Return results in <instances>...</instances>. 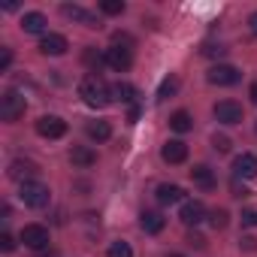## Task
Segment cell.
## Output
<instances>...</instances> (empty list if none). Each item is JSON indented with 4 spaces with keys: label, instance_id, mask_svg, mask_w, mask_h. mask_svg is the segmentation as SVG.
Listing matches in <instances>:
<instances>
[{
    "label": "cell",
    "instance_id": "1",
    "mask_svg": "<svg viewBox=\"0 0 257 257\" xmlns=\"http://www.w3.org/2000/svg\"><path fill=\"white\" fill-rule=\"evenodd\" d=\"M79 97H82L88 106L103 109V106H109V103H112V88H109L100 76H85V79H82V85H79Z\"/></svg>",
    "mask_w": 257,
    "mask_h": 257
},
{
    "label": "cell",
    "instance_id": "2",
    "mask_svg": "<svg viewBox=\"0 0 257 257\" xmlns=\"http://www.w3.org/2000/svg\"><path fill=\"white\" fill-rule=\"evenodd\" d=\"M19 197H22V203H25L28 209H46L49 200H52V191H49L46 185H40V182H25Z\"/></svg>",
    "mask_w": 257,
    "mask_h": 257
},
{
    "label": "cell",
    "instance_id": "3",
    "mask_svg": "<svg viewBox=\"0 0 257 257\" xmlns=\"http://www.w3.org/2000/svg\"><path fill=\"white\" fill-rule=\"evenodd\" d=\"M25 109H28V103L19 91H13V88L4 91V97H0V118L4 121H19L25 115Z\"/></svg>",
    "mask_w": 257,
    "mask_h": 257
},
{
    "label": "cell",
    "instance_id": "4",
    "mask_svg": "<svg viewBox=\"0 0 257 257\" xmlns=\"http://www.w3.org/2000/svg\"><path fill=\"white\" fill-rule=\"evenodd\" d=\"M37 134H40L43 140H61V137L67 134V121H64L61 115H43V118L37 121Z\"/></svg>",
    "mask_w": 257,
    "mask_h": 257
},
{
    "label": "cell",
    "instance_id": "5",
    "mask_svg": "<svg viewBox=\"0 0 257 257\" xmlns=\"http://www.w3.org/2000/svg\"><path fill=\"white\" fill-rule=\"evenodd\" d=\"M106 67H112L115 73H127L134 67V52L127 46H112L106 49Z\"/></svg>",
    "mask_w": 257,
    "mask_h": 257
},
{
    "label": "cell",
    "instance_id": "6",
    "mask_svg": "<svg viewBox=\"0 0 257 257\" xmlns=\"http://www.w3.org/2000/svg\"><path fill=\"white\" fill-rule=\"evenodd\" d=\"M206 79H209L212 85H221V88H230V85H236V82L242 79V73H239L236 67H230V64H215V67H209V73H206Z\"/></svg>",
    "mask_w": 257,
    "mask_h": 257
},
{
    "label": "cell",
    "instance_id": "7",
    "mask_svg": "<svg viewBox=\"0 0 257 257\" xmlns=\"http://www.w3.org/2000/svg\"><path fill=\"white\" fill-rule=\"evenodd\" d=\"M212 112H215V118H218L221 124H239V121H242V115H245V112H242V106H239L236 100H221V103H215V109H212Z\"/></svg>",
    "mask_w": 257,
    "mask_h": 257
},
{
    "label": "cell",
    "instance_id": "8",
    "mask_svg": "<svg viewBox=\"0 0 257 257\" xmlns=\"http://www.w3.org/2000/svg\"><path fill=\"white\" fill-rule=\"evenodd\" d=\"M179 218H182L188 227H197V224H203V221L209 218V212H206V206H203L200 200H185V203H182Z\"/></svg>",
    "mask_w": 257,
    "mask_h": 257
},
{
    "label": "cell",
    "instance_id": "9",
    "mask_svg": "<svg viewBox=\"0 0 257 257\" xmlns=\"http://www.w3.org/2000/svg\"><path fill=\"white\" fill-rule=\"evenodd\" d=\"M22 242L28 245V248H46L49 245V227H43V224H25V230H22Z\"/></svg>",
    "mask_w": 257,
    "mask_h": 257
},
{
    "label": "cell",
    "instance_id": "10",
    "mask_svg": "<svg viewBox=\"0 0 257 257\" xmlns=\"http://www.w3.org/2000/svg\"><path fill=\"white\" fill-rule=\"evenodd\" d=\"M61 13H64L67 19H73V22H79V25L91 28V31H97V28H100V19H97L94 13H88L85 7H76V4H64V7H61Z\"/></svg>",
    "mask_w": 257,
    "mask_h": 257
},
{
    "label": "cell",
    "instance_id": "11",
    "mask_svg": "<svg viewBox=\"0 0 257 257\" xmlns=\"http://www.w3.org/2000/svg\"><path fill=\"white\" fill-rule=\"evenodd\" d=\"M67 49H70V43H67V37H61V34H46V37L40 40V52H43V55L61 58V55H67Z\"/></svg>",
    "mask_w": 257,
    "mask_h": 257
},
{
    "label": "cell",
    "instance_id": "12",
    "mask_svg": "<svg viewBox=\"0 0 257 257\" xmlns=\"http://www.w3.org/2000/svg\"><path fill=\"white\" fill-rule=\"evenodd\" d=\"M233 176L236 179H257V155H239L233 161Z\"/></svg>",
    "mask_w": 257,
    "mask_h": 257
},
{
    "label": "cell",
    "instance_id": "13",
    "mask_svg": "<svg viewBox=\"0 0 257 257\" xmlns=\"http://www.w3.org/2000/svg\"><path fill=\"white\" fill-rule=\"evenodd\" d=\"M161 158H164L167 164H185V161H188V146H185L182 140H170V143H164Z\"/></svg>",
    "mask_w": 257,
    "mask_h": 257
},
{
    "label": "cell",
    "instance_id": "14",
    "mask_svg": "<svg viewBox=\"0 0 257 257\" xmlns=\"http://www.w3.org/2000/svg\"><path fill=\"white\" fill-rule=\"evenodd\" d=\"M37 173H40V167H37L34 161H22V158H19V161L10 164V179H16V182H22V185H25L31 176H37Z\"/></svg>",
    "mask_w": 257,
    "mask_h": 257
},
{
    "label": "cell",
    "instance_id": "15",
    "mask_svg": "<svg viewBox=\"0 0 257 257\" xmlns=\"http://www.w3.org/2000/svg\"><path fill=\"white\" fill-rule=\"evenodd\" d=\"M140 227H143L149 236H158V233L167 227V218H164L161 212H143V215H140Z\"/></svg>",
    "mask_w": 257,
    "mask_h": 257
},
{
    "label": "cell",
    "instance_id": "16",
    "mask_svg": "<svg viewBox=\"0 0 257 257\" xmlns=\"http://www.w3.org/2000/svg\"><path fill=\"white\" fill-rule=\"evenodd\" d=\"M191 179H194V185L203 188V191H212V188H215V173H212L206 164H197V167L191 170Z\"/></svg>",
    "mask_w": 257,
    "mask_h": 257
},
{
    "label": "cell",
    "instance_id": "17",
    "mask_svg": "<svg viewBox=\"0 0 257 257\" xmlns=\"http://www.w3.org/2000/svg\"><path fill=\"white\" fill-rule=\"evenodd\" d=\"M158 203H164V206H173V203H182L185 200V191L179 188V185H158Z\"/></svg>",
    "mask_w": 257,
    "mask_h": 257
},
{
    "label": "cell",
    "instance_id": "18",
    "mask_svg": "<svg viewBox=\"0 0 257 257\" xmlns=\"http://www.w3.org/2000/svg\"><path fill=\"white\" fill-rule=\"evenodd\" d=\"M46 25H49V22H46L43 13H25V16H22V31H25V34H43Z\"/></svg>",
    "mask_w": 257,
    "mask_h": 257
},
{
    "label": "cell",
    "instance_id": "19",
    "mask_svg": "<svg viewBox=\"0 0 257 257\" xmlns=\"http://www.w3.org/2000/svg\"><path fill=\"white\" fill-rule=\"evenodd\" d=\"M112 100H118V103H134L137 100V88L131 82H115L112 85Z\"/></svg>",
    "mask_w": 257,
    "mask_h": 257
},
{
    "label": "cell",
    "instance_id": "20",
    "mask_svg": "<svg viewBox=\"0 0 257 257\" xmlns=\"http://www.w3.org/2000/svg\"><path fill=\"white\" fill-rule=\"evenodd\" d=\"M88 137H91L94 143H106V140L112 137L109 121H88Z\"/></svg>",
    "mask_w": 257,
    "mask_h": 257
},
{
    "label": "cell",
    "instance_id": "21",
    "mask_svg": "<svg viewBox=\"0 0 257 257\" xmlns=\"http://www.w3.org/2000/svg\"><path fill=\"white\" fill-rule=\"evenodd\" d=\"M170 127H173L176 134H188L191 127H194V118H191L185 109H179V112H173V115H170Z\"/></svg>",
    "mask_w": 257,
    "mask_h": 257
},
{
    "label": "cell",
    "instance_id": "22",
    "mask_svg": "<svg viewBox=\"0 0 257 257\" xmlns=\"http://www.w3.org/2000/svg\"><path fill=\"white\" fill-rule=\"evenodd\" d=\"M70 161H73L76 167H91V164L97 161V155H94L88 146H76V149L70 152Z\"/></svg>",
    "mask_w": 257,
    "mask_h": 257
},
{
    "label": "cell",
    "instance_id": "23",
    "mask_svg": "<svg viewBox=\"0 0 257 257\" xmlns=\"http://www.w3.org/2000/svg\"><path fill=\"white\" fill-rule=\"evenodd\" d=\"M179 91V79L176 76H167L164 82H161V88H158V100H167V97H173Z\"/></svg>",
    "mask_w": 257,
    "mask_h": 257
},
{
    "label": "cell",
    "instance_id": "24",
    "mask_svg": "<svg viewBox=\"0 0 257 257\" xmlns=\"http://www.w3.org/2000/svg\"><path fill=\"white\" fill-rule=\"evenodd\" d=\"M106 257H134V248L131 245H127V242H112L109 245V251H106Z\"/></svg>",
    "mask_w": 257,
    "mask_h": 257
},
{
    "label": "cell",
    "instance_id": "25",
    "mask_svg": "<svg viewBox=\"0 0 257 257\" xmlns=\"http://www.w3.org/2000/svg\"><path fill=\"white\" fill-rule=\"evenodd\" d=\"M227 221H230L227 209H212V212H209V224H212L215 230H224V227H227Z\"/></svg>",
    "mask_w": 257,
    "mask_h": 257
},
{
    "label": "cell",
    "instance_id": "26",
    "mask_svg": "<svg viewBox=\"0 0 257 257\" xmlns=\"http://www.w3.org/2000/svg\"><path fill=\"white\" fill-rule=\"evenodd\" d=\"M100 10H103L106 16H121L127 7H124V0H100Z\"/></svg>",
    "mask_w": 257,
    "mask_h": 257
},
{
    "label": "cell",
    "instance_id": "27",
    "mask_svg": "<svg viewBox=\"0 0 257 257\" xmlns=\"http://www.w3.org/2000/svg\"><path fill=\"white\" fill-rule=\"evenodd\" d=\"M82 58H85V64H88V67H100V64H106V52H97V49H91V46L85 49V55H82Z\"/></svg>",
    "mask_w": 257,
    "mask_h": 257
},
{
    "label": "cell",
    "instance_id": "28",
    "mask_svg": "<svg viewBox=\"0 0 257 257\" xmlns=\"http://www.w3.org/2000/svg\"><path fill=\"white\" fill-rule=\"evenodd\" d=\"M212 146H215V152H221V155H227L233 143H230V137H224V134H215V137H212Z\"/></svg>",
    "mask_w": 257,
    "mask_h": 257
},
{
    "label": "cell",
    "instance_id": "29",
    "mask_svg": "<svg viewBox=\"0 0 257 257\" xmlns=\"http://www.w3.org/2000/svg\"><path fill=\"white\" fill-rule=\"evenodd\" d=\"M203 55H209V58H221V55H227V49H224V46H215V43H209V46L203 49Z\"/></svg>",
    "mask_w": 257,
    "mask_h": 257
},
{
    "label": "cell",
    "instance_id": "30",
    "mask_svg": "<svg viewBox=\"0 0 257 257\" xmlns=\"http://www.w3.org/2000/svg\"><path fill=\"white\" fill-rule=\"evenodd\" d=\"M242 227H257V209L242 212Z\"/></svg>",
    "mask_w": 257,
    "mask_h": 257
},
{
    "label": "cell",
    "instance_id": "31",
    "mask_svg": "<svg viewBox=\"0 0 257 257\" xmlns=\"http://www.w3.org/2000/svg\"><path fill=\"white\" fill-rule=\"evenodd\" d=\"M16 248V239L10 233H0V251H13Z\"/></svg>",
    "mask_w": 257,
    "mask_h": 257
},
{
    "label": "cell",
    "instance_id": "32",
    "mask_svg": "<svg viewBox=\"0 0 257 257\" xmlns=\"http://www.w3.org/2000/svg\"><path fill=\"white\" fill-rule=\"evenodd\" d=\"M10 64H13V52L4 49V52H0V70H10Z\"/></svg>",
    "mask_w": 257,
    "mask_h": 257
},
{
    "label": "cell",
    "instance_id": "33",
    "mask_svg": "<svg viewBox=\"0 0 257 257\" xmlns=\"http://www.w3.org/2000/svg\"><path fill=\"white\" fill-rule=\"evenodd\" d=\"M233 197H248L245 185H239V179H233Z\"/></svg>",
    "mask_w": 257,
    "mask_h": 257
},
{
    "label": "cell",
    "instance_id": "34",
    "mask_svg": "<svg viewBox=\"0 0 257 257\" xmlns=\"http://www.w3.org/2000/svg\"><path fill=\"white\" fill-rule=\"evenodd\" d=\"M188 242H191V245H197V248H206V239H203L200 233H191V236H188Z\"/></svg>",
    "mask_w": 257,
    "mask_h": 257
},
{
    "label": "cell",
    "instance_id": "35",
    "mask_svg": "<svg viewBox=\"0 0 257 257\" xmlns=\"http://www.w3.org/2000/svg\"><path fill=\"white\" fill-rule=\"evenodd\" d=\"M248 28H251V34L257 37V13H251V19H248Z\"/></svg>",
    "mask_w": 257,
    "mask_h": 257
},
{
    "label": "cell",
    "instance_id": "36",
    "mask_svg": "<svg viewBox=\"0 0 257 257\" xmlns=\"http://www.w3.org/2000/svg\"><path fill=\"white\" fill-rule=\"evenodd\" d=\"M254 242H257V239H242V245H245V248H248V251H254V248H257V245H254Z\"/></svg>",
    "mask_w": 257,
    "mask_h": 257
},
{
    "label": "cell",
    "instance_id": "37",
    "mask_svg": "<svg viewBox=\"0 0 257 257\" xmlns=\"http://www.w3.org/2000/svg\"><path fill=\"white\" fill-rule=\"evenodd\" d=\"M248 97H251V103H257V82L251 85V91H248Z\"/></svg>",
    "mask_w": 257,
    "mask_h": 257
},
{
    "label": "cell",
    "instance_id": "38",
    "mask_svg": "<svg viewBox=\"0 0 257 257\" xmlns=\"http://www.w3.org/2000/svg\"><path fill=\"white\" fill-rule=\"evenodd\" d=\"M167 257H182V254H167Z\"/></svg>",
    "mask_w": 257,
    "mask_h": 257
}]
</instances>
